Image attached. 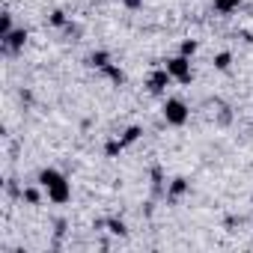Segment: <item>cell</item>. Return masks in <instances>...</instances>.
<instances>
[{"label":"cell","mask_w":253,"mask_h":253,"mask_svg":"<svg viewBox=\"0 0 253 253\" xmlns=\"http://www.w3.org/2000/svg\"><path fill=\"white\" fill-rule=\"evenodd\" d=\"M39 185L48 191V200L51 203H69L72 200V188H69V182L57 170H42L39 173Z\"/></svg>","instance_id":"cell-1"},{"label":"cell","mask_w":253,"mask_h":253,"mask_svg":"<svg viewBox=\"0 0 253 253\" xmlns=\"http://www.w3.org/2000/svg\"><path fill=\"white\" fill-rule=\"evenodd\" d=\"M164 119L170 125H185L188 122V104L182 98H167L164 101Z\"/></svg>","instance_id":"cell-2"},{"label":"cell","mask_w":253,"mask_h":253,"mask_svg":"<svg viewBox=\"0 0 253 253\" xmlns=\"http://www.w3.org/2000/svg\"><path fill=\"white\" fill-rule=\"evenodd\" d=\"M167 72H170L176 81L188 84V81H191V63H188V57L182 54V57H173V60H167Z\"/></svg>","instance_id":"cell-3"},{"label":"cell","mask_w":253,"mask_h":253,"mask_svg":"<svg viewBox=\"0 0 253 253\" xmlns=\"http://www.w3.org/2000/svg\"><path fill=\"white\" fill-rule=\"evenodd\" d=\"M170 78H173V75L167 72V66L158 69V72H152V75H149V89H152V92H164V86L170 84Z\"/></svg>","instance_id":"cell-4"},{"label":"cell","mask_w":253,"mask_h":253,"mask_svg":"<svg viewBox=\"0 0 253 253\" xmlns=\"http://www.w3.org/2000/svg\"><path fill=\"white\" fill-rule=\"evenodd\" d=\"M24 39H27V33H24V30H12V33L6 36V45H9L12 51H18V48L24 45Z\"/></svg>","instance_id":"cell-5"},{"label":"cell","mask_w":253,"mask_h":253,"mask_svg":"<svg viewBox=\"0 0 253 253\" xmlns=\"http://www.w3.org/2000/svg\"><path fill=\"white\" fill-rule=\"evenodd\" d=\"M238 6H241V0H214V9L217 12H232Z\"/></svg>","instance_id":"cell-6"},{"label":"cell","mask_w":253,"mask_h":253,"mask_svg":"<svg viewBox=\"0 0 253 253\" xmlns=\"http://www.w3.org/2000/svg\"><path fill=\"white\" fill-rule=\"evenodd\" d=\"M188 191V182L185 179H173V185H170V197H182Z\"/></svg>","instance_id":"cell-7"},{"label":"cell","mask_w":253,"mask_h":253,"mask_svg":"<svg viewBox=\"0 0 253 253\" xmlns=\"http://www.w3.org/2000/svg\"><path fill=\"white\" fill-rule=\"evenodd\" d=\"M12 33V15H3L0 18V39H6Z\"/></svg>","instance_id":"cell-8"},{"label":"cell","mask_w":253,"mask_h":253,"mask_svg":"<svg viewBox=\"0 0 253 253\" xmlns=\"http://www.w3.org/2000/svg\"><path fill=\"white\" fill-rule=\"evenodd\" d=\"M140 134H143V131L137 128V125H131V128H128V131H125V134H122V143H134V140H137Z\"/></svg>","instance_id":"cell-9"},{"label":"cell","mask_w":253,"mask_h":253,"mask_svg":"<svg viewBox=\"0 0 253 253\" xmlns=\"http://www.w3.org/2000/svg\"><path fill=\"white\" fill-rule=\"evenodd\" d=\"M229 63H232V57H229V54H226V51H223V54H217V57H214V66H217V69H220V72H226V69H229Z\"/></svg>","instance_id":"cell-10"},{"label":"cell","mask_w":253,"mask_h":253,"mask_svg":"<svg viewBox=\"0 0 253 253\" xmlns=\"http://www.w3.org/2000/svg\"><path fill=\"white\" fill-rule=\"evenodd\" d=\"M122 146H125V143H122V140H110V143H107V146H104V152H107V155H110V158H113V155H119V152H122Z\"/></svg>","instance_id":"cell-11"},{"label":"cell","mask_w":253,"mask_h":253,"mask_svg":"<svg viewBox=\"0 0 253 253\" xmlns=\"http://www.w3.org/2000/svg\"><path fill=\"white\" fill-rule=\"evenodd\" d=\"M51 24H54V27H63V24H66V12H60V9L51 12Z\"/></svg>","instance_id":"cell-12"},{"label":"cell","mask_w":253,"mask_h":253,"mask_svg":"<svg viewBox=\"0 0 253 253\" xmlns=\"http://www.w3.org/2000/svg\"><path fill=\"white\" fill-rule=\"evenodd\" d=\"M92 66H98V69H104V66H107V54H104V51H98V54H92Z\"/></svg>","instance_id":"cell-13"},{"label":"cell","mask_w":253,"mask_h":253,"mask_svg":"<svg viewBox=\"0 0 253 253\" xmlns=\"http://www.w3.org/2000/svg\"><path fill=\"white\" fill-rule=\"evenodd\" d=\"M104 72H107V75H110V78H113L116 84H122V72H119L116 66H110V63H107V66H104Z\"/></svg>","instance_id":"cell-14"},{"label":"cell","mask_w":253,"mask_h":253,"mask_svg":"<svg viewBox=\"0 0 253 253\" xmlns=\"http://www.w3.org/2000/svg\"><path fill=\"white\" fill-rule=\"evenodd\" d=\"M194 51H197V42H194V39H188V42H182V54H185V57H191Z\"/></svg>","instance_id":"cell-15"},{"label":"cell","mask_w":253,"mask_h":253,"mask_svg":"<svg viewBox=\"0 0 253 253\" xmlns=\"http://www.w3.org/2000/svg\"><path fill=\"white\" fill-rule=\"evenodd\" d=\"M110 232L113 235H125V223L122 220H110Z\"/></svg>","instance_id":"cell-16"},{"label":"cell","mask_w":253,"mask_h":253,"mask_svg":"<svg viewBox=\"0 0 253 253\" xmlns=\"http://www.w3.org/2000/svg\"><path fill=\"white\" fill-rule=\"evenodd\" d=\"M24 200H27V203H39V194H36V191H24Z\"/></svg>","instance_id":"cell-17"},{"label":"cell","mask_w":253,"mask_h":253,"mask_svg":"<svg viewBox=\"0 0 253 253\" xmlns=\"http://www.w3.org/2000/svg\"><path fill=\"white\" fill-rule=\"evenodd\" d=\"M122 3H125V6H128V9H137V6L143 3V0H122Z\"/></svg>","instance_id":"cell-18"}]
</instances>
